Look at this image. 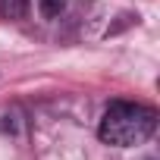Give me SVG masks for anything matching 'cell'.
Here are the masks:
<instances>
[{"instance_id": "obj_2", "label": "cell", "mask_w": 160, "mask_h": 160, "mask_svg": "<svg viewBox=\"0 0 160 160\" xmlns=\"http://www.w3.org/2000/svg\"><path fill=\"white\" fill-rule=\"evenodd\" d=\"M25 13H28V0H0V19L16 22V19H22Z\"/></svg>"}, {"instance_id": "obj_1", "label": "cell", "mask_w": 160, "mask_h": 160, "mask_svg": "<svg viewBox=\"0 0 160 160\" xmlns=\"http://www.w3.org/2000/svg\"><path fill=\"white\" fill-rule=\"evenodd\" d=\"M157 129V110L148 104H135V101H113L98 126V135L104 144L113 148H132V144H144Z\"/></svg>"}, {"instance_id": "obj_3", "label": "cell", "mask_w": 160, "mask_h": 160, "mask_svg": "<svg viewBox=\"0 0 160 160\" xmlns=\"http://www.w3.org/2000/svg\"><path fill=\"white\" fill-rule=\"evenodd\" d=\"M63 7H66V0H38V10H41V16H47V19L60 16Z\"/></svg>"}]
</instances>
